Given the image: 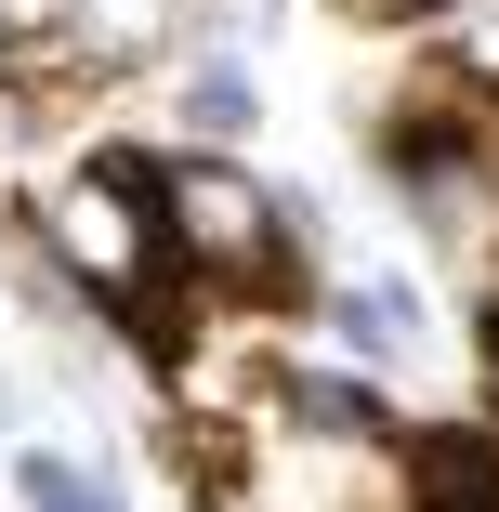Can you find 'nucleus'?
Wrapping results in <instances>:
<instances>
[{
  "instance_id": "f257e3e1",
  "label": "nucleus",
  "mask_w": 499,
  "mask_h": 512,
  "mask_svg": "<svg viewBox=\"0 0 499 512\" xmlns=\"http://www.w3.org/2000/svg\"><path fill=\"white\" fill-rule=\"evenodd\" d=\"M158 224H171V250H184V263L250 276V263H263V237H276V197H263L250 171H224V158H171Z\"/></svg>"
},
{
  "instance_id": "f03ea898",
  "label": "nucleus",
  "mask_w": 499,
  "mask_h": 512,
  "mask_svg": "<svg viewBox=\"0 0 499 512\" xmlns=\"http://www.w3.org/2000/svg\"><path fill=\"white\" fill-rule=\"evenodd\" d=\"M53 237H66V263L92 276V289H145V263H158V224H145V197L119 184V171H79V184H53Z\"/></svg>"
},
{
  "instance_id": "7ed1b4c3",
  "label": "nucleus",
  "mask_w": 499,
  "mask_h": 512,
  "mask_svg": "<svg viewBox=\"0 0 499 512\" xmlns=\"http://www.w3.org/2000/svg\"><path fill=\"white\" fill-rule=\"evenodd\" d=\"M421 499H434V512H499V460H486L473 434H434V447H421Z\"/></svg>"
},
{
  "instance_id": "20e7f679",
  "label": "nucleus",
  "mask_w": 499,
  "mask_h": 512,
  "mask_svg": "<svg viewBox=\"0 0 499 512\" xmlns=\"http://www.w3.org/2000/svg\"><path fill=\"white\" fill-rule=\"evenodd\" d=\"M342 329H355L368 355H394V342H421V289H342Z\"/></svg>"
},
{
  "instance_id": "39448f33",
  "label": "nucleus",
  "mask_w": 499,
  "mask_h": 512,
  "mask_svg": "<svg viewBox=\"0 0 499 512\" xmlns=\"http://www.w3.org/2000/svg\"><path fill=\"white\" fill-rule=\"evenodd\" d=\"M27 499L40 512H106V486H92L79 460H27Z\"/></svg>"
},
{
  "instance_id": "423d86ee",
  "label": "nucleus",
  "mask_w": 499,
  "mask_h": 512,
  "mask_svg": "<svg viewBox=\"0 0 499 512\" xmlns=\"http://www.w3.org/2000/svg\"><path fill=\"white\" fill-rule=\"evenodd\" d=\"M184 106H197V119H211V132H237V119H250V92H237V79L211 66V79H197V92H184Z\"/></svg>"
}]
</instances>
